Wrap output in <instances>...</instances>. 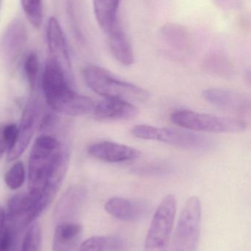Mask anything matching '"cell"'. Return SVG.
<instances>
[{
    "label": "cell",
    "instance_id": "19",
    "mask_svg": "<svg viewBox=\"0 0 251 251\" xmlns=\"http://www.w3.org/2000/svg\"><path fill=\"white\" fill-rule=\"evenodd\" d=\"M124 243L119 237L93 236L83 242L78 251H118L123 247Z\"/></svg>",
    "mask_w": 251,
    "mask_h": 251
},
{
    "label": "cell",
    "instance_id": "13",
    "mask_svg": "<svg viewBox=\"0 0 251 251\" xmlns=\"http://www.w3.org/2000/svg\"><path fill=\"white\" fill-rule=\"evenodd\" d=\"M88 152L95 159L110 163L128 162L140 156V151L137 149L111 141L94 143L88 148Z\"/></svg>",
    "mask_w": 251,
    "mask_h": 251
},
{
    "label": "cell",
    "instance_id": "10",
    "mask_svg": "<svg viewBox=\"0 0 251 251\" xmlns=\"http://www.w3.org/2000/svg\"><path fill=\"white\" fill-rule=\"evenodd\" d=\"M47 44L49 58L55 60L60 65L71 82L72 79V66L67 46L60 24L56 18H50L47 26Z\"/></svg>",
    "mask_w": 251,
    "mask_h": 251
},
{
    "label": "cell",
    "instance_id": "7",
    "mask_svg": "<svg viewBox=\"0 0 251 251\" xmlns=\"http://www.w3.org/2000/svg\"><path fill=\"white\" fill-rule=\"evenodd\" d=\"M174 125L193 131L208 132L233 133L244 131L248 124L240 118L224 117L180 110L171 115Z\"/></svg>",
    "mask_w": 251,
    "mask_h": 251
},
{
    "label": "cell",
    "instance_id": "16",
    "mask_svg": "<svg viewBox=\"0 0 251 251\" xmlns=\"http://www.w3.org/2000/svg\"><path fill=\"white\" fill-rule=\"evenodd\" d=\"M83 233L82 226L74 222L57 224L53 240V251H75Z\"/></svg>",
    "mask_w": 251,
    "mask_h": 251
},
{
    "label": "cell",
    "instance_id": "4",
    "mask_svg": "<svg viewBox=\"0 0 251 251\" xmlns=\"http://www.w3.org/2000/svg\"><path fill=\"white\" fill-rule=\"evenodd\" d=\"M201 217L200 199L192 196L186 202L180 214L169 251H197Z\"/></svg>",
    "mask_w": 251,
    "mask_h": 251
},
{
    "label": "cell",
    "instance_id": "5",
    "mask_svg": "<svg viewBox=\"0 0 251 251\" xmlns=\"http://www.w3.org/2000/svg\"><path fill=\"white\" fill-rule=\"evenodd\" d=\"M176 210L175 196L169 194L165 196L153 215L143 251H168Z\"/></svg>",
    "mask_w": 251,
    "mask_h": 251
},
{
    "label": "cell",
    "instance_id": "26",
    "mask_svg": "<svg viewBox=\"0 0 251 251\" xmlns=\"http://www.w3.org/2000/svg\"><path fill=\"white\" fill-rule=\"evenodd\" d=\"M133 172L140 175H158L166 172V168L162 166L137 167L133 170Z\"/></svg>",
    "mask_w": 251,
    "mask_h": 251
},
{
    "label": "cell",
    "instance_id": "20",
    "mask_svg": "<svg viewBox=\"0 0 251 251\" xmlns=\"http://www.w3.org/2000/svg\"><path fill=\"white\" fill-rule=\"evenodd\" d=\"M22 9L31 25L39 28L42 24V0H21Z\"/></svg>",
    "mask_w": 251,
    "mask_h": 251
},
{
    "label": "cell",
    "instance_id": "23",
    "mask_svg": "<svg viewBox=\"0 0 251 251\" xmlns=\"http://www.w3.org/2000/svg\"><path fill=\"white\" fill-rule=\"evenodd\" d=\"M205 69L208 72L225 79L234 76V71L229 63L221 58H212L205 64Z\"/></svg>",
    "mask_w": 251,
    "mask_h": 251
},
{
    "label": "cell",
    "instance_id": "2",
    "mask_svg": "<svg viewBox=\"0 0 251 251\" xmlns=\"http://www.w3.org/2000/svg\"><path fill=\"white\" fill-rule=\"evenodd\" d=\"M41 86L46 101L56 113L80 116L88 114L94 110V100L72 90L60 65L49 57L43 73Z\"/></svg>",
    "mask_w": 251,
    "mask_h": 251
},
{
    "label": "cell",
    "instance_id": "15",
    "mask_svg": "<svg viewBox=\"0 0 251 251\" xmlns=\"http://www.w3.org/2000/svg\"><path fill=\"white\" fill-rule=\"evenodd\" d=\"M105 209L116 219L124 222H134L144 215L146 208L141 202L125 198L113 197L106 201Z\"/></svg>",
    "mask_w": 251,
    "mask_h": 251
},
{
    "label": "cell",
    "instance_id": "6",
    "mask_svg": "<svg viewBox=\"0 0 251 251\" xmlns=\"http://www.w3.org/2000/svg\"><path fill=\"white\" fill-rule=\"evenodd\" d=\"M131 132L138 138L156 140L188 150H206L213 144L212 140L204 135L178 128L137 125L131 128Z\"/></svg>",
    "mask_w": 251,
    "mask_h": 251
},
{
    "label": "cell",
    "instance_id": "1",
    "mask_svg": "<svg viewBox=\"0 0 251 251\" xmlns=\"http://www.w3.org/2000/svg\"><path fill=\"white\" fill-rule=\"evenodd\" d=\"M69 147L49 134L35 140L28 164V188L56 197L69 168Z\"/></svg>",
    "mask_w": 251,
    "mask_h": 251
},
{
    "label": "cell",
    "instance_id": "22",
    "mask_svg": "<svg viewBox=\"0 0 251 251\" xmlns=\"http://www.w3.org/2000/svg\"><path fill=\"white\" fill-rule=\"evenodd\" d=\"M41 243V232L40 226L37 223H32L27 230L21 251H40Z\"/></svg>",
    "mask_w": 251,
    "mask_h": 251
},
{
    "label": "cell",
    "instance_id": "8",
    "mask_svg": "<svg viewBox=\"0 0 251 251\" xmlns=\"http://www.w3.org/2000/svg\"><path fill=\"white\" fill-rule=\"evenodd\" d=\"M38 116L37 101L34 99H30L24 109L20 125L18 126V136L16 143L7 153L8 162H13L17 159L29 146L35 132Z\"/></svg>",
    "mask_w": 251,
    "mask_h": 251
},
{
    "label": "cell",
    "instance_id": "3",
    "mask_svg": "<svg viewBox=\"0 0 251 251\" xmlns=\"http://www.w3.org/2000/svg\"><path fill=\"white\" fill-rule=\"evenodd\" d=\"M83 75L88 88L105 99H116L131 103L143 102L148 99L145 90L118 79L104 68L90 65L84 69Z\"/></svg>",
    "mask_w": 251,
    "mask_h": 251
},
{
    "label": "cell",
    "instance_id": "21",
    "mask_svg": "<svg viewBox=\"0 0 251 251\" xmlns=\"http://www.w3.org/2000/svg\"><path fill=\"white\" fill-rule=\"evenodd\" d=\"M25 181V170L23 163L16 162L4 175V182L11 190H18Z\"/></svg>",
    "mask_w": 251,
    "mask_h": 251
},
{
    "label": "cell",
    "instance_id": "18",
    "mask_svg": "<svg viewBox=\"0 0 251 251\" xmlns=\"http://www.w3.org/2000/svg\"><path fill=\"white\" fill-rule=\"evenodd\" d=\"M121 0H93L96 20L102 30L109 33L117 25Z\"/></svg>",
    "mask_w": 251,
    "mask_h": 251
},
{
    "label": "cell",
    "instance_id": "14",
    "mask_svg": "<svg viewBox=\"0 0 251 251\" xmlns=\"http://www.w3.org/2000/svg\"><path fill=\"white\" fill-rule=\"evenodd\" d=\"M97 120L103 122L130 120L138 115L139 110L133 103L116 99H106L94 106Z\"/></svg>",
    "mask_w": 251,
    "mask_h": 251
},
{
    "label": "cell",
    "instance_id": "12",
    "mask_svg": "<svg viewBox=\"0 0 251 251\" xmlns=\"http://www.w3.org/2000/svg\"><path fill=\"white\" fill-rule=\"evenodd\" d=\"M203 97L208 102L223 110L237 113H247L251 110L250 100L237 91L209 88L203 91Z\"/></svg>",
    "mask_w": 251,
    "mask_h": 251
},
{
    "label": "cell",
    "instance_id": "17",
    "mask_svg": "<svg viewBox=\"0 0 251 251\" xmlns=\"http://www.w3.org/2000/svg\"><path fill=\"white\" fill-rule=\"evenodd\" d=\"M107 34L109 48L114 58L123 66H131L134 62V50L119 23Z\"/></svg>",
    "mask_w": 251,
    "mask_h": 251
},
{
    "label": "cell",
    "instance_id": "28",
    "mask_svg": "<svg viewBox=\"0 0 251 251\" xmlns=\"http://www.w3.org/2000/svg\"><path fill=\"white\" fill-rule=\"evenodd\" d=\"M6 223L5 210L0 206V235L4 230Z\"/></svg>",
    "mask_w": 251,
    "mask_h": 251
},
{
    "label": "cell",
    "instance_id": "29",
    "mask_svg": "<svg viewBox=\"0 0 251 251\" xmlns=\"http://www.w3.org/2000/svg\"><path fill=\"white\" fill-rule=\"evenodd\" d=\"M0 1H1V0H0Z\"/></svg>",
    "mask_w": 251,
    "mask_h": 251
},
{
    "label": "cell",
    "instance_id": "27",
    "mask_svg": "<svg viewBox=\"0 0 251 251\" xmlns=\"http://www.w3.org/2000/svg\"><path fill=\"white\" fill-rule=\"evenodd\" d=\"M7 151H8V148L2 132V124H0V158H1Z\"/></svg>",
    "mask_w": 251,
    "mask_h": 251
},
{
    "label": "cell",
    "instance_id": "9",
    "mask_svg": "<svg viewBox=\"0 0 251 251\" xmlns=\"http://www.w3.org/2000/svg\"><path fill=\"white\" fill-rule=\"evenodd\" d=\"M86 197L87 190L84 186L75 184L69 187L56 204L55 221L58 224L72 222L84 207Z\"/></svg>",
    "mask_w": 251,
    "mask_h": 251
},
{
    "label": "cell",
    "instance_id": "25",
    "mask_svg": "<svg viewBox=\"0 0 251 251\" xmlns=\"http://www.w3.org/2000/svg\"><path fill=\"white\" fill-rule=\"evenodd\" d=\"M18 228L13 225L4 227L0 235V251H14L16 246Z\"/></svg>",
    "mask_w": 251,
    "mask_h": 251
},
{
    "label": "cell",
    "instance_id": "11",
    "mask_svg": "<svg viewBox=\"0 0 251 251\" xmlns=\"http://www.w3.org/2000/svg\"><path fill=\"white\" fill-rule=\"evenodd\" d=\"M28 40L26 26L22 20L14 19L9 25L1 40V50L8 64H15L23 52Z\"/></svg>",
    "mask_w": 251,
    "mask_h": 251
},
{
    "label": "cell",
    "instance_id": "24",
    "mask_svg": "<svg viewBox=\"0 0 251 251\" xmlns=\"http://www.w3.org/2000/svg\"><path fill=\"white\" fill-rule=\"evenodd\" d=\"M24 69L30 89L32 91H35L39 71V61L36 53L32 51L27 56L24 64Z\"/></svg>",
    "mask_w": 251,
    "mask_h": 251
}]
</instances>
